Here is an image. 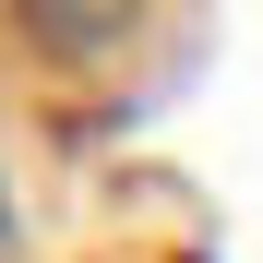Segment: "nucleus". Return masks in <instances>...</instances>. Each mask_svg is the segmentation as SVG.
<instances>
[{"instance_id": "2", "label": "nucleus", "mask_w": 263, "mask_h": 263, "mask_svg": "<svg viewBox=\"0 0 263 263\" xmlns=\"http://www.w3.org/2000/svg\"><path fill=\"white\" fill-rule=\"evenodd\" d=\"M24 251V192H12V167H0V263Z\"/></svg>"}, {"instance_id": "1", "label": "nucleus", "mask_w": 263, "mask_h": 263, "mask_svg": "<svg viewBox=\"0 0 263 263\" xmlns=\"http://www.w3.org/2000/svg\"><path fill=\"white\" fill-rule=\"evenodd\" d=\"M156 12H167V0H0L12 48L48 60V72H108V60H132Z\"/></svg>"}]
</instances>
